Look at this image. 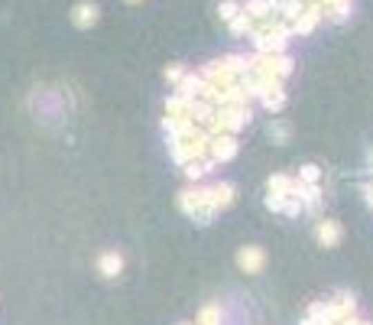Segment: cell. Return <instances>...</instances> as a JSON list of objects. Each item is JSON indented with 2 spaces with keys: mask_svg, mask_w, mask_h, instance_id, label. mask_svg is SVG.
I'll list each match as a JSON object with an SVG mask.
<instances>
[{
  "mask_svg": "<svg viewBox=\"0 0 373 325\" xmlns=\"http://www.w3.org/2000/svg\"><path fill=\"white\" fill-rule=\"evenodd\" d=\"M237 267L244 273H260L267 267V254L263 248H256V244H247V248L237 250Z\"/></svg>",
  "mask_w": 373,
  "mask_h": 325,
  "instance_id": "obj_3",
  "label": "cell"
},
{
  "mask_svg": "<svg viewBox=\"0 0 373 325\" xmlns=\"http://www.w3.org/2000/svg\"><path fill=\"white\" fill-rule=\"evenodd\" d=\"M292 176H286V173H276V176H269V183H267V192H273V195H292Z\"/></svg>",
  "mask_w": 373,
  "mask_h": 325,
  "instance_id": "obj_8",
  "label": "cell"
},
{
  "mask_svg": "<svg viewBox=\"0 0 373 325\" xmlns=\"http://www.w3.org/2000/svg\"><path fill=\"white\" fill-rule=\"evenodd\" d=\"M68 17H72V23L78 26V30H91V26L101 20V7H97L95 0H78Z\"/></svg>",
  "mask_w": 373,
  "mask_h": 325,
  "instance_id": "obj_2",
  "label": "cell"
},
{
  "mask_svg": "<svg viewBox=\"0 0 373 325\" xmlns=\"http://www.w3.org/2000/svg\"><path fill=\"white\" fill-rule=\"evenodd\" d=\"M298 183H305V185H318V179H321V169L315 166V162H305L302 169H298V176H296Z\"/></svg>",
  "mask_w": 373,
  "mask_h": 325,
  "instance_id": "obj_12",
  "label": "cell"
},
{
  "mask_svg": "<svg viewBox=\"0 0 373 325\" xmlns=\"http://www.w3.org/2000/svg\"><path fill=\"white\" fill-rule=\"evenodd\" d=\"M237 13H240V0H224V3H218V17L224 23H231Z\"/></svg>",
  "mask_w": 373,
  "mask_h": 325,
  "instance_id": "obj_13",
  "label": "cell"
},
{
  "mask_svg": "<svg viewBox=\"0 0 373 325\" xmlns=\"http://www.w3.org/2000/svg\"><path fill=\"white\" fill-rule=\"evenodd\" d=\"M237 137H231V133H214L211 143H208V160L218 166V162H227L237 156Z\"/></svg>",
  "mask_w": 373,
  "mask_h": 325,
  "instance_id": "obj_1",
  "label": "cell"
},
{
  "mask_svg": "<svg viewBox=\"0 0 373 325\" xmlns=\"http://www.w3.org/2000/svg\"><path fill=\"white\" fill-rule=\"evenodd\" d=\"M97 273H101L104 280H117L120 273H124V254H117V250H104V254L97 257Z\"/></svg>",
  "mask_w": 373,
  "mask_h": 325,
  "instance_id": "obj_6",
  "label": "cell"
},
{
  "mask_svg": "<svg viewBox=\"0 0 373 325\" xmlns=\"http://www.w3.org/2000/svg\"><path fill=\"white\" fill-rule=\"evenodd\" d=\"M224 322V309L221 303H208L202 309V315H198V325H221Z\"/></svg>",
  "mask_w": 373,
  "mask_h": 325,
  "instance_id": "obj_10",
  "label": "cell"
},
{
  "mask_svg": "<svg viewBox=\"0 0 373 325\" xmlns=\"http://www.w3.org/2000/svg\"><path fill=\"white\" fill-rule=\"evenodd\" d=\"M269 137H273V143H286L289 137H292V127H289V120H283V118H273V120H269Z\"/></svg>",
  "mask_w": 373,
  "mask_h": 325,
  "instance_id": "obj_9",
  "label": "cell"
},
{
  "mask_svg": "<svg viewBox=\"0 0 373 325\" xmlns=\"http://www.w3.org/2000/svg\"><path fill=\"white\" fill-rule=\"evenodd\" d=\"M227 26H231V32H234V36H244V32H254L256 30V23L244 13V3H240V13H237V17L227 23Z\"/></svg>",
  "mask_w": 373,
  "mask_h": 325,
  "instance_id": "obj_11",
  "label": "cell"
},
{
  "mask_svg": "<svg viewBox=\"0 0 373 325\" xmlns=\"http://www.w3.org/2000/svg\"><path fill=\"white\" fill-rule=\"evenodd\" d=\"M286 198H289V195H273V192H269L267 195V208H269V212H283V208H286Z\"/></svg>",
  "mask_w": 373,
  "mask_h": 325,
  "instance_id": "obj_14",
  "label": "cell"
},
{
  "mask_svg": "<svg viewBox=\"0 0 373 325\" xmlns=\"http://www.w3.org/2000/svg\"><path fill=\"white\" fill-rule=\"evenodd\" d=\"M315 238H318L321 248H338L344 238V231L338 221H331V218H318L315 221Z\"/></svg>",
  "mask_w": 373,
  "mask_h": 325,
  "instance_id": "obj_5",
  "label": "cell"
},
{
  "mask_svg": "<svg viewBox=\"0 0 373 325\" xmlns=\"http://www.w3.org/2000/svg\"><path fill=\"white\" fill-rule=\"evenodd\" d=\"M260 101H263V108L269 111V114H279V111L286 108V88L283 85H276V88H269V91H263V95H260Z\"/></svg>",
  "mask_w": 373,
  "mask_h": 325,
  "instance_id": "obj_7",
  "label": "cell"
},
{
  "mask_svg": "<svg viewBox=\"0 0 373 325\" xmlns=\"http://www.w3.org/2000/svg\"><path fill=\"white\" fill-rule=\"evenodd\" d=\"M234 185L231 183H214V185H208V189H204V195H208V208H211L214 215H218V212H221V208H227L231 205V202H234Z\"/></svg>",
  "mask_w": 373,
  "mask_h": 325,
  "instance_id": "obj_4",
  "label": "cell"
},
{
  "mask_svg": "<svg viewBox=\"0 0 373 325\" xmlns=\"http://www.w3.org/2000/svg\"><path fill=\"white\" fill-rule=\"evenodd\" d=\"M130 3H137V0H130Z\"/></svg>",
  "mask_w": 373,
  "mask_h": 325,
  "instance_id": "obj_16",
  "label": "cell"
},
{
  "mask_svg": "<svg viewBox=\"0 0 373 325\" xmlns=\"http://www.w3.org/2000/svg\"><path fill=\"white\" fill-rule=\"evenodd\" d=\"M182 75H185V68H182V65H169V68H166V82H172V85H179Z\"/></svg>",
  "mask_w": 373,
  "mask_h": 325,
  "instance_id": "obj_15",
  "label": "cell"
},
{
  "mask_svg": "<svg viewBox=\"0 0 373 325\" xmlns=\"http://www.w3.org/2000/svg\"><path fill=\"white\" fill-rule=\"evenodd\" d=\"M182 325H185V322H182Z\"/></svg>",
  "mask_w": 373,
  "mask_h": 325,
  "instance_id": "obj_17",
  "label": "cell"
}]
</instances>
